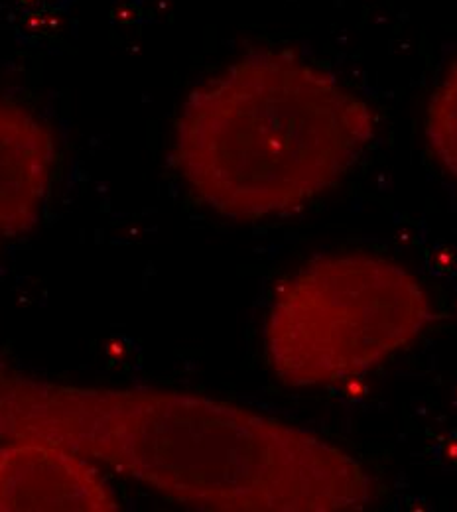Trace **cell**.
Returning <instances> with one entry per match:
<instances>
[{"label":"cell","mask_w":457,"mask_h":512,"mask_svg":"<svg viewBox=\"0 0 457 512\" xmlns=\"http://www.w3.org/2000/svg\"><path fill=\"white\" fill-rule=\"evenodd\" d=\"M52 128L28 107L0 99V247L40 223L56 174Z\"/></svg>","instance_id":"cell-5"},{"label":"cell","mask_w":457,"mask_h":512,"mask_svg":"<svg viewBox=\"0 0 457 512\" xmlns=\"http://www.w3.org/2000/svg\"><path fill=\"white\" fill-rule=\"evenodd\" d=\"M373 138V109L333 73L261 50L190 93L174 128L172 162L205 207L259 221L337 188Z\"/></svg>","instance_id":"cell-1"},{"label":"cell","mask_w":457,"mask_h":512,"mask_svg":"<svg viewBox=\"0 0 457 512\" xmlns=\"http://www.w3.org/2000/svg\"><path fill=\"white\" fill-rule=\"evenodd\" d=\"M121 501L97 463L42 442L0 446V512H115Z\"/></svg>","instance_id":"cell-4"},{"label":"cell","mask_w":457,"mask_h":512,"mask_svg":"<svg viewBox=\"0 0 457 512\" xmlns=\"http://www.w3.org/2000/svg\"><path fill=\"white\" fill-rule=\"evenodd\" d=\"M0 440L67 449L196 511H255L284 459L276 420L233 402L52 383L2 367Z\"/></svg>","instance_id":"cell-2"},{"label":"cell","mask_w":457,"mask_h":512,"mask_svg":"<svg viewBox=\"0 0 457 512\" xmlns=\"http://www.w3.org/2000/svg\"><path fill=\"white\" fill-rule=\"evenodd\" d=\"M434 320L422 282L375 255L320 256L274 290L262 327L266 363L290 388L369 375Z\"/></svg>","instance_id":"cell-3"},{"label":"cell","mask_w":457,"mask_h":512,"mask_svg":"<svg viewBox=\"0 0 457 512\" xmlns=\"http://www.w3.org/2000/svg\"><path fill=\"white\" fill-rule=\"evenodd\" d=\"M424 127L434 156L457 182V58L432 89Z\"/></svg>","instance_id":"cell-6"}]
</instances>
